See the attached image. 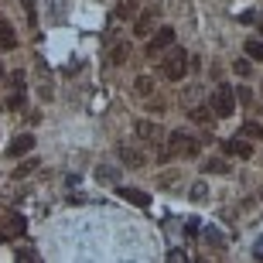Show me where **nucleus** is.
Wrapping results in <instances>:
<instances>
[{
    "label": "nucleus",
    "mask_w": 263,
    "mask_h": 263,
    "mask_svg": "<svg viewBox=\"0 0 263 263\" xmlns=\"http://www.w3.org/2000/svg\"><path fill=\"white\" fill-rule=\"evenodd\" d=\"M209 171H229V164H226V161H205V175H209Z\"/></svg>",
    "instance_id": "nucleus-24"
},
{
    "label": "nucleus",
    "mask_w": 263,
    "mask_h": 263,
    "mask_svg": "<svg viewBox=\"0 0 263 263\" xmlns=\"http://www.w3.org/2000/svg\"><path fill=\"white\" fill-rule=\"evenodd\" d=\"M10 109H21L24 106V72H10V99H7Z\"/></svg>",
    "instance_id": "nucleus-5"
},
{
    "label": "nucleus",
    "mask_w": 263,
    "mask_h": 263,
    "mask_svg": "<svg viewBox=\"0 0 263 263\" xmlns=\"http://www.w3.org/2000/svg\"><path fill=\"white\" fill-rule=\"evenodd\" d=\"M45 4L51 7V21H55V24L65 21V0H45Z\"/></svg>",
    "instance_id": "nucleus-17"
},
{
    "label": "nucleus",
    "mask_w": 263,
    "mask_h": 263,
    "mask_svg": "<svg viewBox=\"0 0 263 263\" xmlns=\"http://www.w3.org/2000/svg\"><path fill=\"white\" fill-rule=\"evenodd\" d=\"M137 137H140V140H147V144H161L164 130L157 127V123H151V120H137Z\"/></svg>",
    "instance_id": "nucleus-6"
},
{
    "label": "nucleus",
    "mask_w": 263,
    "mask_h": 263,
    "mask_svg": "<svg viewBox=\"0 0 263 263\" xmlns=\"http://www.w3.org/2000/svg\"><path fill=\"white\" fill-rule=\"evenodd\" d=\"M10 48H17V34L7 21H0V51H10Z\"/></svg>",
    "instance_id": "nucleus-11"
},
{
    "label": "nucleus",
    "mask_w": 263,
    "mask_h": 263,
    "mask_svg": "<svg viewBox=\"0 0 263 263\" xmlns=\"http://www.w3.org/2000/svg\"><path fill=\"white\" fill-rule=\"evenodd\" d=\"M0 76H4V72H0Z\"/></svg>",
    "instance_id": "nucleus-28"
},
{
    "label": "nucleus",
    "mask_w": 263,
    "mask_h": 263,
    "mask_svg": "<svg viewBox=\"0 0 263 263\" xmlns=\"http://www.w3.org/2000/svg\"><path fill=\"white\" fill-rule=\"evenodd\" d=\"M222 151L226 154H236V157H253V147L246 144V140H226Z\"/></svg>",
    "instance_id": "nucleus-12"
},
{
    "label": "nucleus",
    "mask_w": 263,
    "mask_h": 263,
    "mask_svg": "<svg viewBox=\"0 0 263 263\" xmlns=\"http://www.w3.org/2000/svg\"><path fill=\"white\" fill-rule=\"evenodd\" d=\"M134 89H137V96H140V99H151V96H154V79L140 76V79L134 82Z\"/></svg>",
    "instance_id": "nucleus-14"
},
{
    "label": "nucleus",
    "mask_w": 263,
    "mask_h": 263,
    "mask_svg": "<svg viewBox=\"0 0 263 263\" xmlns=\"http://www.w3.org/2000/svg\"><path fill=\"white\" fill-rule=\"evenodd\" d=\"M31 147H34V137H31V134H21V137H14V140H10L7 154L10 157H24V154H31Z\"/></svg>",
    "instance_id": "nucleus-8"
},
{
    "label": "nucleus",
    "mask_w": 263,
    "mask_h": 263,
    "mask_svg": "<svg viewBox=\"0 0 263 263\" xmlns=\"http://www.w3.org/2000/svg\"><path fill=\"white\" fill-rule=\"evenodd\" d=\"M246 55L256 62H263V41H246Z\"/></svg>",
    "instance_id": "nucleus-18"
},
{
    "label": "nucleus",
    "mask_w": 263,
    "mask_h": 263,
    "mask_svg": "<svg viewBox=\"0 0 263 263\" xmlns=\"http://www.w3.org/2000/svg\"><path fill=\"white\" fill-rule=\"evenodd\" d=\"M21 4H24V14H28V21L34 24V21H38V10H34V0H21Z\"/></svg>",
    "instance_id": "nucleus-23"
},
{
    "label": "nucleus",
    "mask_w": 263,
    "mask_h": 263,
    "mask_svg": "<svg viewBox=\"0 0 263 263\" xmlns=\"http://www.w3.org/2000/svg\"><path fill=\"white\" fill-rule=\"evenodd\" d=\"M120 161H123L127 167H144L147 157H144V151H137L134 144H123V147H120Z\"/></svg>",
    "instance_id": "nucleus-9"
},
{
    "label": "nucleus",
    "mask_w": 263,
    "mask_h": 263,
    "mask_svg": "<svg viewBox=\"0 0 263 263\" xmlns=\"http://www.w3.org/2000/svg\"><path fill=\"white\" fill-rule=\"evenodd\" d=\"M185 72H188V55H185V48H171L164 55V62H161V76L171 79V82H178V79H185Z\"/></svg>",
    "instance_id": "nucleus-2"
},
{
    "label": "nucleus",
    "mask_w": 263,
    "mask_h": 263,
    "mask_svg": "<svg viewBox=\"0 0 263 263\" xmlns=\"http://www.w3.org/2000/svg\"><path fill=\"white\" fill-rule=\"evenodd\" d=\"M243 134H246V137H256V140H263V127H260V123H246Z\"/></svg>",
    "instance_id": "nucleus-21"
},
{
    "label": "nucleus",
    "mask_w": 263,
    "mask_h": 263,
    "mask_svg": "<svg viewBox=\"0 0 263 263\" xmlns=\"http://www.w3.org/2000/svg\"><path fill=\"white\" fill-rule=\"evenodd\" d=\"M96 178H99V181H103V185H117V167H109V164H99L96 167Z\"/></svg>",
    "instance_id": "nucleus-16"
},
{
    "label": "nucleus",
    "mask_w": 263,
    "mask_h": 263,
    "mask_svg": "<svg viewBox=\"0 0 263 263\" xmlns=\"http://www.w3.org/2000/svg\"><path fill=\"white\" fill-rule=\"evenodd\" d=\"M236 72H239V76H250V72H253V65H250V59H239V62H236Z\"/></svg>",
    "instance_id": "nucleus-25"
},
{
    "label": "nucleus",
    "mask_w": 263,
    "mask_h": 263,
    "mask_svg": "<svg viewBox=\"0 0 263 263\" xmlns=\"http://www.w3.org/2000/svg\"><path fill=\"white\" fill-rule=\"evenodd\" d=\"M117 192H120V198H127L130 205H140V209H147V205H151V195H147V192H140V188H127V185H120Z\"/></svg>",
    "instance_id": "nucleus-10"
},
{
    "label": "nucleus",
    "mask_w": 263,
    "mask_h": 263,
    "mask_svg": "<svg viewBox=\"0 0 263 263\" xmlns=\"http://www.w3.org/2000/svg\"><path fill=\"white\" fill-rule=\"evenodd\" d=\"M192 120H195V123H212V109L195 106V109H192Z\"/></svg>",
    "instance_id": "nucleus-19"
},
{
    "label": "nucleus",
    "mask_w": 263,
    "mask_h": 263,
    "mask_svg": "<svg viewBox=\"0 0 263 263\" xmlns=\"http://www.w3.org/2000/svg\"><path fill=\"white\" fill-rule=\"evenodd\" d=\"M195 154H198V140L181 134V130H175V134L167 137V151L161 157H195Z\"/></svg>",
    "instance_id": "nucleus-1"
},
{
    "label": "nucleus",
    "mask_w": 263,
    "mask_h": 263,
    "mask_svg": "<svg viewBox=\"0 0 263 263\" xmlns=\"http://www.w3.org/2000/svg\"><path fill=\"white\" fill-rule=\"evenodd\" d=\"M171 45H175V31H171V28H161V31L154 34V38H151V45H147V51H151V55H157V51L171 48Z\"/></svg>",
    "instance_id": "nucleus-7"
},
{
    "label": "nucleus",
    "mask_w": 263,
    "mask_h": 263,
    "mask_svg": "<svg viewBox=\"0 0 263 263\" xmlns=\"http://www.w3.org/2000/svg\"><path fill=\"white\" fill-rule=\"evenodd\" d=\"M117 14H120V17H134V4H120Z\"/></svg>",
    "instance_id": "nucleus-27"
},
{
    "label": "nucleus",
    "mask_w": 263,
    "mask_h": 263,
    "mask_svg": "<svg viewBox=\"0 0 263 263\" xmlns=\"http://www.w3.org/2000/svg\"><path fill=\"white\" fill-rule=\"evenodd\" d=\"M127 55H130L127 41H120V45H113V48H109V62H113V65H123V62H127Z\"/></svg>",
    "instance_id": "nucleus-15"
},
{
    "label": "nucleus",
    "mask_w": 263,
    "mask_h": 263,
    "mask_svg": "<svg viewBox=\"0 0 263 263\" xmlns=\"http://www.w3.org/2000/svg\"><path fill=\"white\" fill-rule=\"evenodd\" d=\"M205 239H209V243H212V246H222V236L215 233V229H209V233H205Z\"/></svg>",
    "instance_id": "nucleus-26"
},
{
    "label": "nucleus",
    "mask_w": 263,
    "mask_h": 263,
    "mask_svg": "<svg viewBox=\"0 0 263 263\" xmlns=\"http://www.w3.org/2000/svg\"><path fill=\"white\" fill-rule=\"evenodd\" d=\"M21 233H24V219L17 212L0 215V239H17Z\"/></svg>",
    "instance_id": "nucleus-4"
},
{
    "label": "nucleus",
    "mask_w": 263,
    "mask_h": 263,
    "mask_svg": "<svg viewBox=\"0 0 263 263\" xmlns=\"http://www.w3.org/2000/svg\"><path fill=\"white\" fill-rule=\"evenodd\" d=\"M34 167H38V157H31V161H24V164L17 167V178H24V175H31V171H34Z\"/></svg>",
    "instance_id": "nucleus-22"
},
{
    "label": "nucleus",
    "mask_w": 263,
    "mask_h": 263,
    "mask_svg": "<svg viewBox=\"0 0 263 263\" xmlns=\"http://www.w3.org/2000/svg\"><path fill=\"white\" fill-rule=\"evenodd\" d=\"M209 106H212V113L215 117H233L236 113V89H229V86H219L212 92V99H209Z\"/></svg>",
    "instance_id": "nucleus-3"
},
{
    "label": "nucleus",
    "mask_w": 263,
    "mask_h": 263,
    "mask_svg": "<svg viewBox=\"0 0 263 263\" xmlns=\"http://www.w3.org/2000/svg\"><path fill=\"white\" fill-rule=\"evenodd\" d=\"M157 14H161V10H147L144 17H137V24H134V31H137V34H147V31L154 28V21H157Z\"/></svg>",
    "instance_id": "nucleus-13"
},
{
    "label": "nucleus",
    "mask_w": 263,
    "mask_h": 263,
    "mask_svg": "<svg viewBox=\"0 0 263 263\" xmlns=\"http://www.w3.org/2000/svg\"><path fill=\"white\" fill-rule=\"evenodd\" d=\"M205 195H209V185H205V181H195V185H192V198H195V202H205Z\"/></svg>",
    "instance_id": "nucleus-20"
}]
</instances>
